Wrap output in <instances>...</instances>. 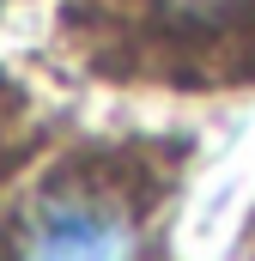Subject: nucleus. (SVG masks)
I'll return each instance as SVG.
<instances>
[{
	"label": "nucleus",
	"mask_w": 255,
	"mask_h": 261,
	"mask_svg": "<svg viewBox=\"0 0 255 261\" xmlns=\"http://www.w3.org/2000/svg\"><path fill=\"white\" fill-rule=\"evenodd\" d=\"M91 24H122L128 43L164 61L225 55L255 37V0H73Z\"/></svg>",
	"instance_id": "obj_1"
},
{
	"label": "nucleus",
	"mask_w": 255,
	"mask_h": 261,
	"mask_svg": "<svg viewBox=\"0 0 255 261\" xmlns=\"http://www.w3.org/2000/svg\"><path fill=\"white\" fill-rule=\"evenodd\" d=\"M140 225L116 195L97 189H49L12 237V261H134Z\"/></svg>",
	"instance_id": "obj_2"
}]
</instances>
